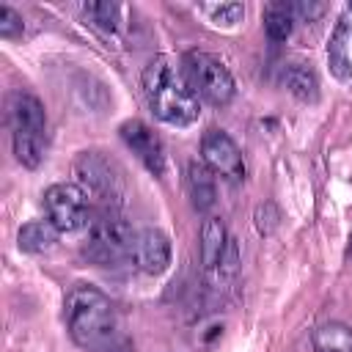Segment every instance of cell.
Instances as JSON below:
<instances>
[{
    "label": "cell",
    "mask_w": 352,
    "mask_h": 352,
    "mask_svg": "<svg viewBox=\"0 0 352 352\" xmlns=\"http://www.w3.org/2000/svg\"><path fill=\"white\" fill-rule=\"evenodd\" d=\"M143 94L154 116L170 126H190L201 113L198 96L192 94L182 66L165 55L148 60L143 69Z\"/></svg>",
    "instance_id": "cell-1"
},
{
    "label": "cell",
    "mask_w": 352,
    "mask_h": 352,
    "mask_svg": "<svg viewBox=\"0 0 352 352\" xmlns=\"http://www.w3.org/2000/svg\"><path fill=\"white\" fill-rule=\"evenodd\" d=\"M63 322L77 346L99 349L113 338L116 308L94 283H74L63 297Z\"/></svg>",
    "instance_id": "cell-2"
},
{
    "label": "cell",
    "mask_w": 352,
    "mask_h": 352,
    "mask_svg": "<svg viewBox=\"0 0 352 352\" xmlns=\"http://www.w3.org/2000/svg\"><path fill=\"white\" fill-rule=\"evenodd\" d=\"M14 154L25 168H38L47 151V113L38 96L14 91L6 104Z\"/></svg>",
    "instance_id": "cell-3"
},
{
    "label": "cell",
    "mask_w": 352,
    "mask_h": 352,
    "mask_svg": "<svg viewBox=\"0 0 352 352\" xmlns=\"http://www.w3.org/2000/svg\"><path fill=\"white\" fill-rule=\"evenodd\" d=\"M182 72L198 99H204L214 107H223L234 99V91H236L234 74L217 55L204 52V50H190L182 58Z\"/></svg>",
    "instance_id": "cell-4"
},
{
    "label": "cell",
    "mask_w": 352,
    "mask_h": 352,
    "mask_svg": "<svg viewBox=\"0 0 352 352\" xmlns=\"http://www.w3.org/2000/svg\"><path fill=\"white\" fill-rule=\"evenodd\" d=\"M132 245H135V234L129 223L116 209H102V214L94 217L88 226V239L82 245V253L88 261L99 267H110L132 256Z\"/></svg>",
    "instance_id": "cell-5"
},
{
    "label": "cell",
    "mask_w": 352,
    "mask_h": 352,
    "mask_svg": "<svg viewBox=\"0 0 352 352\" xmlns=\"http://www.w3.org/2000/svg\"><path fill=\"white\" fill-rule=\"evenodd\" d=\"M74 176H77V184L91 198H96V201L104 204V209H116V204L124 195L121 170L102 151H82L74 160Z\"/></svg>",
    "instance_id": "cell-6"
},
{
    "label": "cell",
    "mask_w": 352,
    "mask_h": 352,
    "mask_svg": "<svg viewBox=\"0 0 352 352\" xmlns=\"http://www.w3.org/2000/svg\"><path fill=\"white\" fill-rule=\"evenodd\" d=\"M44 209H47V220L63 234L88 226V192L77 182H58L47 187Z\"/></svg>",
    "instance_id": "cell-7"
},
{
    "label": "cell",
    "mask_w": 352,
    "mask_h": 352,
    "mask_svg": "<svg viewBox=\"0 0 352 352\" xmlns=\"http://www.w3.org/2000/svg\"><path fill=\"white\" fill-rule=\"evenodd\" d=\"M201 162L214 173L228 182L245 179V160L234 138L223 129H206L201 138Z\"/></svg>",
    "instance_id": "cell-8"
},
{
    "label": "cell",
    "mask_w": 352,
    "mask_h": 352,
    "mask_svg": "<svg viewBox=\"0 0 352 352\" xmlns=\"http://www.w3.org/2000/svg\"><path fill=\"white\" fill-rule=\"evenodd\" d=\"M121 140L132 148V154L146 165V170H151L154 176L165 173V148L160 135L140 118H129L121 124Z\"/></svg>",
    "instance_id": "cell-9"
},
{
    "label": "cell",
    "mask_w": 352,
    "mask_h": 352,
    "mask_svg": "<svg viewBox=\"0 0 352 352\" xmlns=\"http://www.w3.org/2000/svg\"><path fill=\"white\" fill-rule=\"evenodd\" d=\"M129 258L146 275L165 272L168 264H170V239H168V234L160 231V228H143L140 234H135V245H132Z\"/></svg>",
    "instance_id": "cell-10"
},
{
    "label": "cell",
    "mask_w": 352,
    "mask_h": 352,
    "mask_svg": "<svg viewBox=\"0 0 352 352\" xmlns=\"http://www.w3.org/2000/svg\"><path fill=\"white\" fill-rule=\"evenodd\" d=\"M327 63L338 80H352V8L338 19L330 44H327Z\"/></svg>",
    "instance_id": "cell-11"
},
{
    "label": "cell",
    "mask_w": 352,
    "mask_h": 352,
    "mask_svg": "<svg viewBox=\"0 0 352 352\" xmlns=\"http://www.w3.org/2000/svg\"><path fill=\"white\" fill-rule=\"evenodd\" d=\"M228 231H226V223L220 217H206L204 226H201V242H198V250H201V264L204 270H217L220 261L226 258L228 253Z\"/></svg>",
    "instance_id": "cell-12"
},
{
    "label": "cell",
    "mask_w": 352,
    "mask_h": 352,
    "mask_svg": "<svg viewBox=\"0 0 352 352\" xmlns=\"http://www.w3.org/2000/svg\"><path fill=\"white\" fill-rule=\"evenodd\" d=\"M187 195L195 212H209L217 201V187H214V173L204 162H190L187 165Z\"/></svg>",
    "instance_id": "cell-13"
},
{
    "label": "cell",
    "mask_w": 352,
    "mask_h": 352,
    "mask_svg": "<svg viewBox=\"0 0 352 352\" xmlns=\"http://www.w3.org/2000/svg\"><path fill=\"white\" fill-rule=\"evenodd\" d=\"M58 228L50 223V220H33V223H25L19 228V236H16V245L19 250L25 253H47L55 248L58 242Z\"/></svg>",
    "instance_id": "cell-14"
},
{
    "label": "cell",
    "mask_w": 352,
    "mask_h": 352,
    "mask_svg": "<svg viewBox=\"0 0 352 352\" xmlns=\"http://www.w3.org/2000/svg\"><path fill=\"white\" fill-rule=\"evenodd\" d=\"M294 19H297L294 6H289V3H272V6H267V11H264V33H267V38L272 44L286 41L292 36Z\"/></svg>",
    "instance_id": "cell-15"
},
{
    "label": "cell",
    "mask_w": 352,
    "mask_h": 352,
    "mask_svg": "<svg viewBox=\"0 0 352 352\" xmlns=\"http://www.w3.org/2000/svg\"><path fill=\"white\" fill-rule=\"evenodd\" d=\"M311 344L314 352H352V330L341 322H327L314 333Z\"/></svg>",
    "instance_id": "cell-16"
},
{
    "label": "cell",
    "mask_w": 352,
    "mask_h": 352,
    "mask_svg": "<svg viewBox=\"0 0 352 352\" xmlns=\"http://www.w3.org/2000/svg\"><path fill=\"white\" fill-rule=\"evenodd\" d=\"M283 82H286V88H289L297 99H302V102H314V99L319 96V80H316V74H314L308 66H302V63H289L286 72H283Z\"/></svg>",
    "instance_id": "cell-17"
},
{
    "label": "cell",
    "mask_w": 352,
    "mask_h": 352,
    "mask_svg": "<svg viewBox=\"0 0 352 352\" xmlns=\"http://www.w3.org/2000/svg\"><path fill=\"white\" fill-rule=\"evenodd\" d=\"M204 11L209 14V19L214 25H226V28L242 22V16H245V6L242 3H206Z\"/></svg>",
    "instance_id": "cell-18"
},
{
    "label": "cell",
    "mask_w": 352,
    "mask_h": 352,
    "mask_svg": "<svg viewBox=\"0 0 352 352\" xmlns=\"http://www.w3.org/2000/svg\"><path fill=\"white\" fill-rule=\"evenodd\" d=\"M22 30H25L22 16L11 6H0V36L3 38H16V36H22Z\"/></svg>",
    "instance_id": "cell-19"
},
{
    "label": "cell",
    "mask_w": 352,
    "mask_h": 352,
    "mask_svg": "<svg viewBox=\"0 0 352 352\" xmlns=\"http://www.w3.org/2000/svg\"><path fill=\"white\" fill-rule=\"evenodd\" d=\"M88 11H91V16L96 19L99 28H104V30H113V28H116L118 6H110V3H94V6H88Z\"/></svg>",
    "instance_id": "cell-20"
},
{
    "label": "cell",
    "mask_w": 352,
    "mask_h": 352,
    "mask_svg": "<svg viewBox=\"0 0 352 352\" xmlns=\"http://www.w3.org/2000/svg\"><path fill=\"white\" fill-rule=\"evenodd\" d=\"M96 352H135V344L129 338H110L107 344H102Z\"/></svg>",
    "instance_id": "cell-21"
}]
</instances>
